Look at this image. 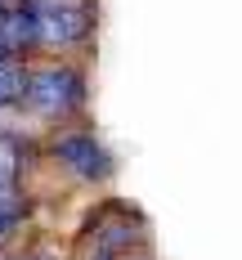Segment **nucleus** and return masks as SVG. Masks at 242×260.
<instances>
[{
  "instance_id": "3",
  "label": "nucleus",
  "mask_w": 242,
  "mask_h": 260,
  "mask_svg": "<svg viewBox=\"0 0 242 260\" xmlns=\"http://www.w3.org/2000/svg\"><path fill=\"white\" fill-rule=\"evenodd\" d=\"M54 157L81 180H103L112 171V157L103 153V144L94 135H63V139H54Z\"/></svg>"
},
{
  "instance_id": "6",
  "label": "nucleus",
  "mask_w": 242,
  "mask_h": 260,
  "mask_svg": "<svg viewBox=\"0 0 242 260\" xmlns=\"http://www.w3.org/2000/svg\"><path fill=\"white\" fill-rule=\"evenodd\" d=\"M9 54H14V50H5V45H0V68H5V63H9Z\"/></svg>"
},
{
  "instance_id": "4",
  "label": "nucleus",
  "mask_w": 242,
  "mask_h": 260,
  "mask_svg": "<svg viewBox=\"0 0 242 260\" xmlns=\"http://www.w3.org/2000/svg\"><path fill=\"white\" fill-rule=\"evenodd\" d=\"M23 94H27V72L5 63L0 68V108H9L14 99H23Z\"/></svg>"
},
{
  "instance_id": "2",
  "label": "nucleus",
  "mask_w": 242,
  "mask_h": 260,
  "mask_svg": "<svg viewBox=\"0 0 242 260\" xmlns=\"http://www.w3.org/2000/svg\"><path fill=\"white\" fill-rule=\"evenodd\" d=\"M81 77L72 68H31L27 72V104L45 117H58V112H72L81 104Z\"/></svg>"
},
{
  "instance_id": "1",
  "label": "nucleus",
  "mask_w": 242,
  "mask_h": 260,
  "mask_svg": "<svg viewBox=\"0 0 242 260\" xmlns=\"http://www.w3.org/2000/svg\"><path fill=\"white\" fill-rule=\"evenodd\" d=\"M36 45H81L90 36V5L85 0H23Z\"/></svg>"
},
{
  "instance_id": "5",
  "label": "nucleus",
  "mask_w": 242,
  "mask_h": 260,
  "mask_svg": "<svg viewBox=\"0 0 242 260\" xmlns=\"http://www.w3.org/2000/svg\"><path fill=\"white\" fill-rule=\"evenodd\" d=\"M14 220H18V198L9 193V198H0V234H5Z\"/></svg>"
}]
</instances>
